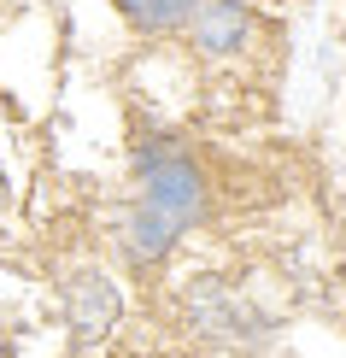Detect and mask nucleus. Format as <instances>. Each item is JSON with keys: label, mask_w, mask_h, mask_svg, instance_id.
<instances>
[{"label": "nucleus", "mask_w": 346, "mask_h": 358, "mask_svg": "<svg viewBox=\"0 0 346 358\" xmlns=\"http://www.w3.org/2000/svg\"><path fill=\"white\" fill-rule=\"evenodd\" d=\"M206 212V182L200 165L176 141H147L135 159V200L124 217V259L135 271L159 264Z\"/></svg>", "instance_id": "1"}, {"label": "nucleus", "mask_w": 346, "mask_h": 358, "mask_svg": "<svg viewBox=\"0 0 346 358\" xmlns=\"http://www.w3.org/2000/svg\"><path fill=\"white\" fill-rule=\"evenodd\" d=\"M65 311H71L77 341L88 347V341H100V335L112 329V317H117V288H112L100 271H82V276L65 288Z\"/></svg>", "instance_id": "2"}, {"label": "nucleus", "mask_w": 346, "mask_h": 358, "mask_svg": "<svg viewBox=\"0 0 346 358\" xmlns=\"http://www.w3.org/2000/svg\"><path fill=\"white\" fill-rule=\"evenodd\" d=\"M188 36H194V48H200V53H235L240 41L252 36V18H247L240 0H200Z\"/></svg>", "instance_id": "3"}, {"label": "nucleus", "mask_w": 346, "mask_h": 358, "mask_svg": "<svg viewBox=\"0 0 346 358\" xmlns=\"http://www.w3.org/2000/svg\"><path fill=\"white\" fill-rule=\"evenodd\" d=\"M188 317H194V329L212 335V341H235L240 329H247V311L229 300V288H223V282H194Z\"/></svg>", "instance_id": "4"}, {"label": "nucleus", "mask_w": 346, "mask_h": 358, "mask_svg": "<svg viewBox=\"0 0 346 358\" xmlns=\"http://www.w3.org/2000/svg\"><path fill=\"white\" fill-rule=\"evenodd\" d=\"M117 12H124L135 29H147V36H164V29L194 24L200 0H117Z\"/></svg>", "instance_id": "5"}, {"label": "nucleus", "mask_w": 346, "mask_h": 358, "mask_svg": "<svg viewBox=\"0 0 346 358\" xmlns=\"http://www.w3.org/2000/svg\"><path fill=\"white\" fill-rule=\"evenodd\" d=\"M0 358H12V341H6V329H0Z\"/></svg>", "instance_id": "6"}, {"label": "nucleus", "mask_w": 346, "mask_h": 358, "mask_svg": "<svg viewBox=\"0 0 346 358\" xmlns=\"http://www.w3.org/2000/svg\"><path fill=\"white\" fill-rule=\"evenodd\" d=\"M0 212H6V171H0Z\"/></svg>", "instance_id": "7"}]
</instances>
